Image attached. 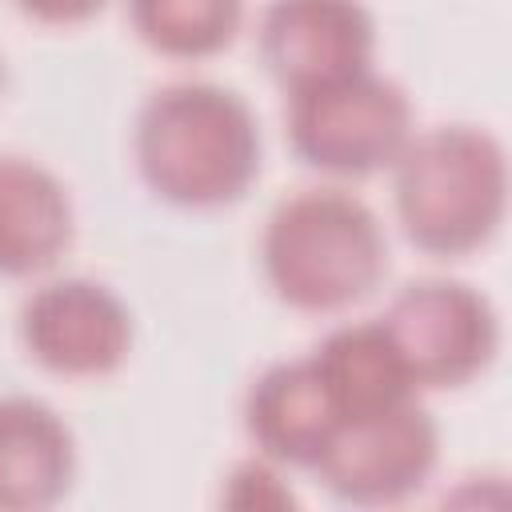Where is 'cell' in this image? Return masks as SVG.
Masks as SVG:
<instances>
[{"label":"cell","mask_w":512,"mask_h":512,"mask_svg":"<svg viewBox=\"0 0 512 512\" xmlns=\"http://www.w3.org/2000/svg\"><path fill=\"white\" fill-rule=\"evenodd\" d=\"M132 152L144 184L180 208H220L260 172V124L248 100L208 80L152 92L136 116Z\"/></svg>","instance_id":"cell-1"},{"label":"cell","mask_w":512,"mask_h":512,"mask_svg":"<svg viewBox=\"0 0 512 512\" xmlns=\"http://www.w3.org/2000/svg\"><path fill=\"white\" fill-rule=\"evenodd\" d=\"M260 264L288 308L340 312L384 280L388 236L360 196L344 188H304L268 212Z\"/></svg>","instance_id":"cell-2"},{"label":"cell","mask_w":512,"mask_h":512,"mask_svg":"<svg viewBox=\"0 0 512 512\" xmlns=\"http://www.w3.org/2000/svg\"><path fill=\"white\" fill-rule=\"evenodd\" d=\"M392 200L404 236L428 256L484 248L508 208L504 144L472 124L412 132L392 160Z\"/></svg>","instance_id":"cell-3"},{"label":"cell","mask_w":512,"mask_h":512,"mask_svg":"<svg viewBox=\"0 0 512 512\" xmlns=\"http://www.w3.org/2000/svg\"><path fill=\"white\" fill-rule=\"evenodd\" d=\"M412 140V104L400 84L364 68L288 96L292 152L332 176H372Z\"/></svg>","instance_id":"cell-4"},{"label":"cell","mask_w":512,"mask_h":512,"mask_svg":"<svg viewBox=\"0 0 512 512\" xmlns=\"http://www.w3.org/2000/svg\"><path fill=\"white\" fill-rule=\"evenodd\" d=\"M416 388H460L500 348V316L484 292L460 280H412L380 316Z\"/></svg>","instance_id":"cell-5"},{"label":"cell","mask_w":512,"mask_h":512,"mask_svg":"<svg viewBox=\"0 0 512 512\" xmlns=\"http://www.w3.org/2000/svg\"><path fill=\"white\" fill-rule=\"evenodd\" d=\"M436 460L440 428L412 396L384 412L340 424L312 472L348 504H396L428 484Z\"/></svg>","instance_id":"cell-6"},{"label":"cell","mask_w":512,"mask_h":512,"mask_svg":"<svg viewBox=\"0 0 512 512\" xmlns=\"http://www.w3.org/2000/svg\"><path fill=\"white\" fill-rule=\"evenodd\" d=\"M20 340L56 376H108L132 348V312L108 284L60 276L24 300Z\"/></svg>","instance_id":"cell-7"},{"label":"cell","mask_w":512,"mask_h":512,"mask_svg":"<svg viewBox=\"0 0 512 512\" xmlns=\"http://www.w3.org/2000/svg\"><path fill=\"white\" fill-rule=\"evenodd\" d=\"M256 40L264 68L292 96L372 68L376 20L360 0H272Z\"/></svg>","instance_id":"cell-8"},{"label":"cell","mask_w":512,"mask_h":512,"mask_svg":"<svg viewBox=\"0 0 512 512\" xmlns=\"http://www.w3.org/2000/svg\"><path fill=\"white\" fill-rule=\"evenodd\" d=\"M244 428L252 444L296 468H316L340 428V412L312 364V356L264 368L244 396Z\"/></svg>","instance_id":"cell-9"},{"label":"cell","mask_w":512,"mask_h":512,"mask_svg":"<svg viewBox=\"0 0 512 512\" xmlns=\"http://www.w3.org/2000/svg\"><path fill=\"white\" fill-rule=\"evenodd\" d=\"M76 472V440L56 408L32 396H0V512L56 504Z\"/></svg>","instance_id":"cell-10"},{"label":"cell","mask_w":512,"mask_h":512,"mask_svg":"<svg viewBox=\"0 0 512 512\" xmlns=\"http://www.w3.org/2000/svg\"><path fill=\"white\" fill-rule=\"evenodd\" d=\"M72 244V196L28 156H0V276H36Z\"/></svg>","instance_id":"cell-11"},{"label":"cell","mask_w":512,"mask_h":512,"mask_svg":"<svg viewBox=\"0 0 512 512\" xmlns=\"http://www.w3.org/2000/svg\"><path fill=\"white\" fill-rule=\"evenodd\" d=\"M308 356L340 412V424L384 412L420 392L380 320L340 324Z\"/></svg>","instance_id":"cell-12"},{"label":"cell","mask_w":512,"mask_h":512,"mask_svg":"<svg viewBox=\"0 0 512 512\" xmlns=\"http://www.w3.org/2000/svg\"><path fill=\"white\" fill-rule=\"evenodd\" d=\"M128 20L152 52L204 60L236 40L244 0H128Z\"/></svg>","instance_id":"cell-13"},{"label":"cell","mask_w":512,"mask_h":512,"mask_svg":"<svg viewBox=\"0 0 512 512\" xmlns=\"http://www.w3.org/2000/svg\"><path fill=\"white\" fill-rule=\"evenodd\" d=\"M224 504L228 508H292L296 496L292 488L276 476V468L268 460H244L232 468L228 488H224Z\"/></svg>","instance_id":"cell-14"},{"label":"cell","mask_w":512,"mask_h":512,"mask_svg":"<svg viewBox=\"0 0 512 512\" xmlns=\"http://www.w3.org/2000/svg\"><path fill=\"white\" fill-rule=\"evenodd\" d=\"M16 4L40 24H80L92 20L108 0H16Z\"/></svg>","instance_id":"cell-15"}]
</instances>
